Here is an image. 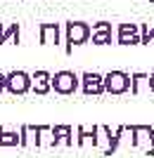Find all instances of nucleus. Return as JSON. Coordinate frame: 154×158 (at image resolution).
I'll use <instances>...</instances> for the list:
<instances>
[{
    "mask_svg": "<svg viewBox=\"0 0 154 158\" xmlns=\"http://www.w3.org/2000/svg\"><path fill=\"white\" fill-rule=\"evenodd\" d=\"M64 33H67V52L74 50V45H83L90 40L93 26L86 21H67L64 24Z\"/></svg>",
    "mask_w": 154,
    "mask_h": 158,
    "instance_id": "f257e3e1",
    "label": "nucleus"
},
{
    "mask_svg": "<svg viewBox=\"0 0 154 158\" xmlns=\"http://www.w3.org/2000/svg\"><path fill=\"white\" fill-rule=\"evenodd\" d=\"M81 85V78L76 76L74 71H57L50 78V87L59 94H74Z\"/></svg>",
    "mask_w": 154,
    "mask_h": 158,
    "instance_id": "f03ea898",
    "label": "nucleus"
},
{
    "mask_svg": "<svg viewBox=\"0 0 154 158\" xmlns=\"http://www.w3.org/2000/svg\"><path fill=\"white\" fill-rule=\"evenodd\" d=\"M5 90L10 94H26L31 90V76L26 71H10L5 73Z\"/></svg>",
    "mask_w": 154,
    "mask_h": 158,
    "instance_id": "7ed1b4c3",
    "label": "nucleus"
},
{
    "mask_svg": "<svg viewBox=\"0 0 154 158\" xmlns=\"http://www.w3.org/2000/svg\"><path fill=\"white\" fill-rule=\"evenodd\" d=\"M130 90V76L126 71H109L104 76V92L123 94Z\"/></svg>",
    "mask_w": 154,
    "mask_h": 158,
    "instance_id": "20e7f679",
    "label": "nucleus"
},
{
    "mask_svg": "<svg viewBox=\"0 0 154 158\" xmlns=\"http://www.w3.org/2000/svg\"><path fill=\"white\" fill-rule=\"evenodd\" d=\"M81 87H83V94H102L104 92V76L95 71H86L81 76Z\"/></svg>",
    "mask_w": 154,
    "mask_h": 158,
    "instance_id": "39448f33",
    "label": "nucleus"
},
{
    "mask_svg": "<svg viewBox=\"0 0 154 158\" xmlns=\"http://www.w3.org/2000/svg\"><path fill=\"white\" fill-rule=\"evenodd\" d=\"M119 45H138L140 43V26L138 24H119Z\"/></svg>",
    "mask_w": 154,
    "mask_h": 158,
    "instance_id": "423d86ee",
    "label": "nucleus"
},
{
    "mask_svg": "<svg viewBox=\"0 0 154 158\" xmlns=\"http://www.w3.org/2000/svg\"><path fill=\"white\" fill-rule=\"evenodd\" d=\"M40 45H59V24H40Z\"/></svg>",
    "mask_w": 154,
    "mask_h": 158,
    "instance_id": "0eeeda50",
    "label": "nucleus"
},
{
    "mask_svg": "<svg viewBox=\"0 0 154 158\" xmlns=\"http://www.w3.org/2000/svg\"><path fill=\"white\" fill-rule=\"evenodd\" d=\"M90 40L95 45H107L112 43V24L109 21H100L93 26V33H90Z\"/></svg>",
    "mask_w": 154,
    "mask_h": 158,
    "instance_id": "6e6552de",
    "label": "nucleus"
},
{
    "mask_svg": "<svg viewBox=\"0 0 154 158\" xmlns=\"http://www.w3.org/2000/svg\"><path fill=\"white\" fill-rule=\"evenodd\" d=\"M50 78H52V73H47V71H36L33 76H31V90H36L38 94L50 92V90H52V87H50Z\"/></svg>",
    "mask_w": 154,
    "mask_h": 158,
    "instance_id": "1a4fd4ad",
    "label": "nucleus"
},
{
    "mask_svg": "<svg viewBox=\"0 0 154 158\" xmlns=\"http://www.w3.org/2000/svg\"><path fill=\"white\" fill-rule=\"evenodd\" d=\"M71 135H74V130L69 125H55L52 127V137H55V144H59V142H64V144H74V139H71Z\"/></svg>",
    "mask_w": 154,
    "mask_h": 158,
    "instance_id": "9d476101",
    "label": "nucleus"
},
{
    "mask_svg": "<svg viewBox=\"0 0 154 158\" xmlns=\"http://www.w3.org/2000/svg\"><path fill=\"white\" fill-rule=\"evenodd\" d=\"M17 144H19V132L0 125V146H17Z\"/></svg>",
    "mask_w": 154,
    "mask_h": 158,
    "instance_id": "9b49d317",
    "label": "nucleus"
},
{
    "mask_svg": "<svg viewBox=\"0 0 154 158\" xmlns=\"http://www.w3.org/2000/svg\"><path fill=\"white\" fill-rule=\"evenodd\" d=\"M152 40H154V24L152 26L145 24V26L140 28V43H152Z\"/></svg>",
    "mask_w": 154,
    "mask_h": 158,
    "instance_id": "f8f14e48",
    "label": "nucleus"
},
{
    "mask_svg": "<svg viewBox=\"0 0 154 158\" xmlns=\"http://www.w3.org/2000/svg\"><path fill=\"white\" fill-rule=\"evenodd\" d=\"M5 90V73H0V92Z\"/></svg>",
    "mask_w": 154,
    "mask_h": 158,
    "instance_id": "ddd939ff",
    "label": "nucleus"
},
{
    "mask_svg": "<svg viewBox=\"0 0 154 158\" xmlns=\"http://www.w3.org/2000/svg\"><path fill=\"white\" fill-rule=\"evenodd\" d=\"M147 85H149V90L154 92V73H149V83H147Z\"/></svg>",
    "mask_w": 154,
    "mask_h": 158,
    "instance_id": "4468645a",
    "label": "nucleus"
},
{
    "mask_svg": "<svg viewBox=\"0 0 154 158\" xmlns=\"http://www.w3.org/2000/svg\"><path fill=\"white\" fill-rule=\"evenodd\" d=\"M0 33H2V28H0Z\"/></svg>",
    "mask_w": 154,
    "mask_h": 158,
    "instance_id": "2eb2a0df",
    "label": "nucleus"
}]
</instances>
